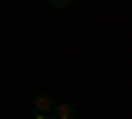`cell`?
I'll return each mask as SVG.
<instances>
[{"label":"cell","instance_id":"obj_2","mask_svg":"<svg viewBox=\"0 0 132 119\" xmlns=\"http://www.w3.org/2000/svg\"><path fill=\"white\" fill-rule=\"evenodd\" d=\"M53 119H77V106L74 103H56L53 106Z\"/></svg>","mask_w":132,"mask_h":119},{"label":"cell","instance_id":"obj_4","mask_svg":"<svg viewBox=\"0 0 132 119\" xmlns=\"http://www.w3.org/2000/svg\"><path fill=\"white\" fill-rule=\"evenodd\" d=\"M35 119H53L50 114H35Z\"/></svg>","mask_w":132,"mask_h":119},{"label":"cell","instance_id":"obj_1","mask_svg":"<svg viewBox=\"0 0 132 119\" xmlns=\"http://www.w3.org/2000/svg\"><path fill=\"white\" fill-rule=\"evenodd\" d=\"M53 106H56V101H53L50 93L40 90L35 95V114H48V111H53Z\"/></svg>","mask_w":132,"mask_h":119},{"label":"cell","instance_id":"obj_3","mask_svg":"<svg viewBox=\"0 0 132 119\" xmlns=\"http://www.w3.org/2000/svg\"><path fill=\"white\" fill-rule=\"evenodd\" d=\"M48 8L50 11H63V8H69V3H66V0H50Z\"/></svg>","mask_w":132,"mask_h":119}]
</instances>
